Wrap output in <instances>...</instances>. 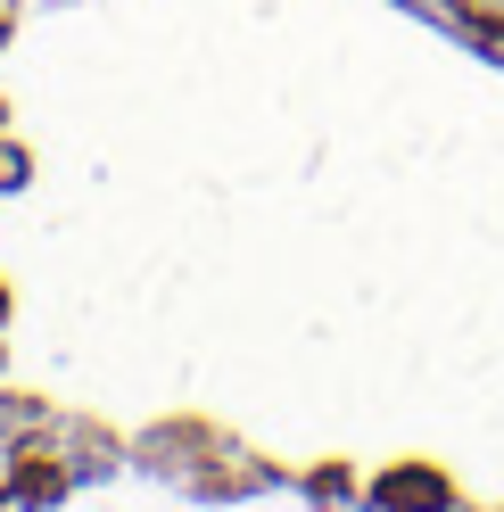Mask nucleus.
<instances>
[{"label":"nucleus","mask_w":504,"mask_h":512,"mask_svg":"<svg viewBox=\"0 0 504 512\" xmlns=\"http://www.w3.org/2000/svg\"><path fill=\"white\" fill-rule=\"evenodd\" d=\"M0 306H9V298H0Z\"/></svg>","instance_id":"f03ea898"},{"label":"nucleus","mask_w":504,"mask_h":512,"mask_svg":"<svg viewBox=\"0 0 504 512\" xmlns=\"http://www.w3.org/2000/svg\"><path fill=\"white\" fill-rule=\"evenodd\" d=\"M17 430H34V405H17V397H0V438H17Z\"/></svg>","instance_id":"f257e3e1"}]
</instances>
